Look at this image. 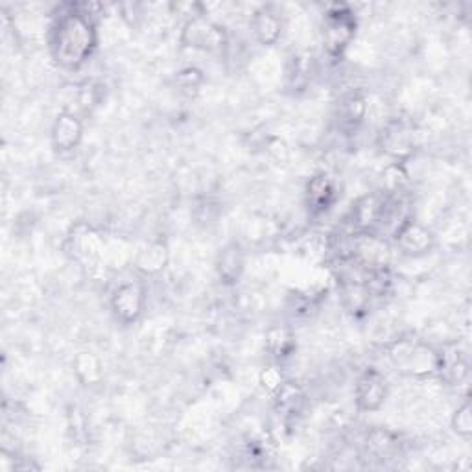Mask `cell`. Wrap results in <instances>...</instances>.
<instances>
[{
    "mask_svg": "<svg viewBox=\"0 0 472 472\" xmlns=\"http://www.w3.org/2000/svg\"><path fill=\"white\" fill-rule=\"evenodd\" d=\"M275 404L277 410L284 415H293L295 412H301L302 402H305V393L301 391V388L293 382H284L275 393Z\"/></svg>",
    "mask_w": 472,
    "mask_h": 472,
    "instance_id": "obj_16",
    "label": "cell"
},
{
    "mask_svg": "<svg viewBox=\"0 0 472 472\" xmlns=\"http://www.w3.org/2000/svg\"><path fill=\"white\" fill-rule=\"evenodd\" d=\"M98 45V33L91 13L80 6L61 12L52 28L48 47L52 59L65 71H76L87 63Z\"/></svg>",
    "mask_w": 472,
    "mask_h": 472,
    "instance_id": "obj_1",
    "label": "cell"
},
{
    "mask_svg": "<svg viewBox=\"0 0 472 472\" xmlns=\"http://www.w3.org/2000/svg\"><path fill=\"white\" fill-rule=\"evenodd\" d=\"M389 194L371 192L362 196L351 211V225L356 234H375V231L388 220Z\"/></svg>",
    "mask_w": 472,
    "mask_h": 472,
    "instance_id": "obj_4",
    "label": "cell"
},
{
    "mask_svg": "<svg viewBox=\"0 0 472 472\" xmlns=\"http://www.w3.org/2000/svg\"><path fill=\"white\" fill-rule=\"evenodd\" d=\"M144 309H146V288L137 281L120 284L111 295L113 316L122 325H131L135 321H139Z\"/></svg>",
    "mask_w": 472,
    "mask_h": 472,
    "instance_id": "obj_6",
    "label": "cell"
},
{
    "mask_svg": "<svg viewBox=\"0 0 472 472\" xmlns=\"http://www.w3.org/2000/svg\"><path fill=\"white\" fill-rule=\"evenodd\" d=\"M391 356L397 367L402 371H408L410 375L437 373V353L430 351L424 345H404L402 349H398V353H393Z\"/></svg>",
    "mask_w": 472,
    "mask_h": 472,
    "instance_id": "obj_9",
    "label": "cell"
},
{
    "mask_svg": "<svg viewBox=\"0 0 472 472\" xmlns=\"http://www.w3.org/2000/svg\"><path fill=\"white\" fill-rule=\"evenodd\" d=\"M395 244L402 255L423 257L433 249L435 239L433 232L426 225H423L414 218H408L397 227Z\"/></svg>",
    "mask_w": 472,
    "mask_h": 472,
    "instance_id": "obj_7",
    "label": "cell"
},
{
    "mask_svg": "<svg viewBox=\"0 0 472 472\" xmlns=\"http://www.w3.org/2000/svg\"><path fill=\"white\" fill-rule=\"evenodd\" d=\"M178 82L185 89H190V87L196 89L201 82H204V76H201V73L197 69H185L183 73L178 74Z\"/></svg>",
    "mask_w": 472,
    "mask_h": 472,
    "instance_id": "obj_21",
    "label": "cell"
},
{
    "mask_svg": "<svg viewBox=\"0 0 472 472\" xmlns=\"http://www.w3.org/2000/svg\"><path fill=\"white\" fill-rule=\"evenodd\" d=\"M181 43L187 48L201 52H222L227 45V31L222 24L199 13L185 22Z\"/></svg>",
    "mask_w": 472,
    "mask_h": 472,
    "instance_id": "obj_3",
    "label": "cell"
},
{
    "mask_svg": "<svg viewBox=\"0 0 472 472\" xmlns=\"http://www.w3.org/2000/svg\"><path fill=\"white\" fill-rule=\"evenodd\" d=\"M437 373L450 384H458L467 377V362L459 349H445L437 353Z\"/></svg>",
    "mask_w": 472,
    "mask_h": 472,
    "instance_id": "obj_15",
    "label": "cell"
},
{
    "mask_svg": "<svg viewBox=\"0 0 472 472\" xmlns=\"http://www.w3.org/2000/svg\"><path fill=\"white\" fill-rule=\"evenodd\" d=\"M83 122L69 111H63L56 117L50 131V141L56 152L69 153L82 144Z\"/></svg>",
    "mask_w": 472,
    "mask_h": 472,
    "instance_id": "obj_8",
    "label": "cell"
},
{
    "mask_svg": "<svg viewBox=\"0 0 472 472\" xmlns=\"http://www.w3.org/2000/svg\"><path fill=\"white\" fill-rule=\"evenodd\" d=\"M246 269V251L239 242L227 244L216 260V272L225 286L239 284Z\"/></svg>",
    "mask_w": 472,
    "mask_h": 472,
    "instance_id": "obj_10",
    "label": "cell"
},
{
    "mask_svg": "<svg viewBox=\"0 0 472 472\" xmlns=\"http://www.w3.org/2000/svg\"><path fill=\"white\" fill-rule=\"evenodd\" d=\"M356 15L345 4L330 6L321 21V39L328 57L340 59L356 36Z\"/></svg>",
    "mask_w": 472,
    "mask_h": 472,
    "instance_id": "obj_2",
    "label": "cell"
},
{
    "mask_svg": "<svg viewBox=\"0 0 472 472\" xmlns=\"http://www.w3.org/2000/svg\"><path fill=\"white\" fill-rule=\"evenodd\" d=\"M266 349L275 360H286L297 349L295 334L283 325L272 327L266 334Z\"/></svg>",
    "mask_w": 472,
    "mask_h": 472,
    "instance_id": "obj_14",
    "label": "cell"
},
{
    "mask_svg": "<svg viewBox=\"0 0 472 472\" xmlns=\"http://www.w3.org/2000/svg\"><path fill=\"white\" fill-rule=\"evenodd\" d=\"M74 369L83 386H94L104 377L102 363L91 353H80L74 360Z\"/></svg>",
    "mask_w": 472,
    "mask_h": 472,
    "instance_id": "obj_17",
    "label": "cell"
},
{
    "mask_svg": "<svg viewBox=\"0 0 472 472\" xmlns=\"http://www.w3.org/2000/svg\"><path fill=\"white\" fill-rule=\"evenodd\" d=\"M365 117V100L360 94L347 96L340 106V118L345 126H358Z\"/></svg>",
    "mask_w": 472,
    "mask_h": 472,
    "instance_id": "obj_18",
    "label": "cell"
},
{
    "mask_svg": "<svg viewBox=\"0 0 472 472\" xmlns=\"http://www.w3.org/2000/svg\"><path fill=\"white\" fill-rule=\"evenodd\" d=\"M284 377H283V371L277 367V365H272L262 371L260 375V384L266 391L269 393H275L283 384H284Z\"/></svg>",
    "mask_w": 472,
    "mask_h": 472,
    "instance_id": "obj_20",
    "label": "cell"
},
{
    "mask_svg": "<svg viewBox=\"0 0 472 472\" xmlns=\"http://www.w3.org/2000/svg\"><path fill=\"white\" fill-rule=\"evenodd\" d=\"M305 196H307L309 213L312 216H319L334 205L336 197H338V192H336V183L330 176L318 174L310 178Z\"/></svg>",
    "mask_w": 472,
    "mask_h": 472,
    "instance_id": "obj_12",
    "label": "cell"
},
{
    "mask_svg": "<svg viewBox=\"0 0 472 472\" xmlns=\"http://www.w3.org/2000/svg\"><path fill=\"white\" fill-rule=\"evenodd\" d=\"M251 30L262 47H274L283 36V19L274 6H262L251 19Z\"/></svg>",
    "mask_w": 472,
    "mask_h": 472,
    "instance_id": "obj_11",
    "label": "cell"
},
{
    "mask_svg": "<svg viewBox=\"0 0 472 472\" xmlns=\"http://www.w3.org/2000/svg\"><path fill=\"white\" fill-rule=\"evenodd\" d=\"M452 430L463 437V440H470L472 437V406L470 398H465L461 406L452 415Z\"/></svg>",
    "mask_w": 472,
    "mask_h": 472,
    "instance_id": "obj_19",
    "label": "cell"
},
{
    "mask_svg": "<svg viewBox=\"0 0 472 472\" xmlns=\"http://www.w3.org/2000/svg\"><path fill=\"white\" fill-rule=\"evenodd\" d=\"M170 253L164 242H152L143 251H139L137 258H135V266L141 274L144 275H159L168 264Z\"/></svg>",
    "mask_w": 472,
    "mask_h": 472,
    "instance_id": "obj_13",
    "label": "cell"
},
{
    "mask_svg": "<svg viewBox=\"0 0 472 472\" xmlns=\"http://www.w3.org/2000/svg\"><path fill=\"white\" fill-rule=\"evenodd\" d=\"M388 380L379 369L369 367L358 377L354 386L356 408L363 414L379 412L388 400Z\"/></svg>",
    "mask_w": 472,
    "mask_h": 472,
    "instance_id": "obj_5",
    "label": "cell"
}]
</instances>
